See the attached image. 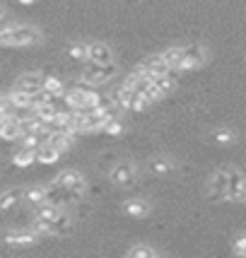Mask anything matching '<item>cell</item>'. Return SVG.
<instances>
[{
  "label": "cell",
  "instance_id": "26",
  "mask_svg": "<svg viewBox=\"0 0 246 258\" xmlns=\"http://www.w3.org/2000/svg\"><path fill=\"white\" fill-rule=\"evenodd\" d=\"M234 253L239 258L246 253V234H236V239H234Z\"/></svg>",
  "mask_w": 246,
  "mask_h": 258
},
{
  "label": "cell",
  "instance_id": "27",
  "mask_svg": "<svg viewBox=\"0 0 246 258\" xmlns=\"http://www.w3.org/2000/svg\"><path fill=\"white\" fill-rule=\"evenodd\" d=\"M0 20H5V10L3 8H0Z\"/></svg>",
  "mask_w": 246,
  "mask_h": 258
},
{
  "label": "cell",
  "instance_id": "19",
  "mask_svg": "<svg viewBox=\"0 0 246 258\" xmlns=\"http://www.w3.org/2000/svg\"><path fill=\"white\" fill-rule=\"evenodd\" d=\"M162 60L167 63L171 70H179V63H181V46H169L164 53H159Z\"/></svg>",
  "mask_w": 246,
  "mask_h": 258
},
{
  "label": "cell",
  "instance_id": "3",
  "mask_svg": "<svg viewBox=\"0 0 246 258\" xmlns=\"http://www.w3.org/2000/svg\"><path fill=\"white\" fill-rule=\"evenodd\" d=\"M53 181H56L60 188H66V191L70 193L73 203H80V201H82V196H85V191H87L85 176H82L80 171H73V169H63V171H60Z\"/></svg>",
  "mask_w": 246,
  "mask_h": 258
},
{
  "label": "cell",
  "instance_id": "14",
  "mask_svg": "<svg viewBox=\"0 0 246 258\" xmlns=\"http://www.w3.org/2000/svg\"><path fill=\"white\" fill-rule=\"evenodd\" d=\"M34 157H36V162H41V164H53V162L60 157V152H58L53 145H48V143H41V145L34 150Z\"/></svg>",
  "mask_w": 246,
  "mask_h": 258
},
{
  "label": "cell",
  "instance_id": "28",
  "mask_svg": "<svg viewBox=\"0 0 246 258\" xmlns=\"http://www.w3.org/2000/svg\"><path fill=\"white\" fill-rule=\"evenodd\" d=\"M20 3H22V5H29V3H34V0H20Z\"/></svg>",
  "mask_w": 246,
  "mask_h": 258
},
{
  "label": "cell",
  "instance_id": "1",
  "mask_svg": "<svg viewBox=\"0 0 246 258\" xmlns=\"http://www.w3.org/2000/svg\"><path fill=\"white\" fill-rule=\"evenodd\" d=\"M41 41V32L29 24H8L0 29V46H29Z\"/></svg>",
  "mask_w": 246,
  "mask_h": 258
},
{
  "label": "cell",
  "instance_id": "6",
  "mask_svg": "<svg viewBox=\"0 0 246 258\" xmlns=\"http://www.w3.org/2000/svg\"><path fill=\"white\" fill-rule=\"evenodd\" d=\"M138 70L145 75V78H150V80H155V78H162V75H167L171 68L162 60V56L159 53H155V56H147V58H143L140 60V66H138Z\"/></svg>",
  "mask_w": 246,
  "mask_h": 258
},
{
  "label": "cell",
  "instance_id": "13",
  "mask_svg": "<svg viewBox=\"0 0 246 258\" xmlns=\"http://www.w3.org/2000/svg\"><path fill=\"white\" fill-rule=\"evenodd\" d=\"M73 143H75V135L68 133V131H60V133H51V138H48V145H53L63 155V152H68L70 147H73Z\"/></svg>",
  "mask_w": 246,
  "mask_h": 258
},
{
  "label": "cell",
  "instance_id": "10",
  "mask_svg": "<svg viewBox=\"0 0 246 258\" xmlns=\"http://www.w3.org/2000/svg\"><path fill=\"white\" fill-rule=\"evenodd\" d=\"M41 80H44V75H41V73H24V75H20V78H17V82H15V90L24 92V94H32V92L41 90Z\"/></svg>",
  "mask_w": 246,
  "mask_h": 258
},
{
  "label": "cell",
  "instance_id": "22",
  "mask_svg": "<svg viewBox=\"0 0 246 258\" xmlns=\"http://www.w3.org/2000/svg\"><path fill=\"white\" fill-rule=\"evenodd\" d=\"M68 56L75 58V60H87V44H82V41L70 44L68 46Z\"/></svg>",
  "mask_w": 246,
  "mask_h": 258
},
{
  "label": "cell",
  "instance_id": "7",
  "mask_svg": "<svg viewBox=\"0 0 246 258\" xmlns=\"http://www.w3.org/2000/svg\"><path fill=\"white\" fill-rule=\"evenodd\" d=\"M111 181L116 186H131L135 181V167L131 162H116L111 169Z\"/></svg>",
  "mask_w": 246,
  "mask_h": 258
},
{
  "label": "cell",
  "instance_id": "5",
  "mask_svg": "<svg viewBox=\"0 0 246 258\" xmlns=\"http://www.w3.org/2000/svg\"><path fill=\"white\" fill-rule=\"evenodd\" d=\"M205 63V51L201 46H186L181 48V63H179V70L181 73H189V70H196Z\"/></svg>",
  "mask_w": 246,
  "mask_h": 258
},
{
  "label": "cell",
  "instance_id": "16",
  "mask_svg": "<svg viewBox=\"0 0 246 258\" xmlns=\"http://www.w3.org/2000/svg\"><path fill=\"white\" fill-rule=\"evenodd\" d=\"M123 213L131 215V217H145L150 213V205L140 198H133V201H126L123 203Z\"/></svg>",
  "mask_w": 246,
  "mask_h": 258
},
{
  "label": "cell",
  "instance_id": "23",
  "mask_svg": "<svg viewBox=\"0 0 246 258\" xmlns=\"http://www.w3.org/2000/svg\"><path fill=\"white\" fill-rule=\"evenodd\" d=\"M22 201L32 203V205H36V203L44 201V186H36V188H27L22 196Z\"/></svg>",
  "mask_w": 246,
  "mask_h": 258
},
{
  "label": "cell",
  "instance_id": "9",
  "mask_svg": "<svg viewBox=\"0 0 246 258\" xmlns=\"http://www.w3.org/2000/svg\"><path fill=\"white\" fill-rule=\"evenodd\" d=\"M87 60H92V63H113L111 46L101 44V41L87 44Z\"/></svg>",
  "mask_w": 246,
  "mask_h": 258
},
{
  "label": "cell",
  "instance_id": "20",
  "mask_svg": "<svg viewBox=\"0 0 246 258\" xmlns=\"http://www.w3.org/2000/svg\"><path fill=\"white\" fill-rule=\"evenodd\" d=\"M128 256H131V258H157V256H159V251H157V248H152V246L140 244V246L128 248Z\"/></svg>",
  "mask_w": 246,
  "mask_h": 258
},
{
  "label": "cell",
  "instance_id": "2",
  "mask_svg": "<svg viewBox=\"0 0 246 258\" xmlns=\"http://www.w3.org/2000/svg\"><path fill=\"white\" fill-rule=\"evenodd\" d=\"M32 229L39 236H60V234H68V232L73 229V217H70V215H66L63 210H60L56 217H51V220L34 217Z\"/></svg>",
  "mask_w": 246,
  "mask_h": 258
},
{
  "label": "cell",
  "instance_id": "15",
  "mask_svg": "<svg viewBox=\"0 0 246 258\" xmlns=\"http://www.w3.org/2000/svg\"><path fill=\"white\" fill-rule=\"evenodd\" d=\"M24 191L22 188H10V191L0 193V213H5V210H12L17 203L22 201Z\"/></svg>",
  "mask_w": 246,
  "mask_h": 258
},
{
  "label": "cell",
  "instance_id": "8",
  "mask_svg": "<svg viewBox=\"0 0 246 258\" xmlns=\"http://www.w3.org/2000/svg\"><path fill=\"white\" fill-rule=\"evenodd\" d=\"M36 241H39V234L34 229H17V232L5 234V244H10V246H32Z\"/></svg>",
  "mask_w": 246,
  "mask_h": 258
},
{
  "label": "cell",
  "instance_id": "18",
  "mask_svg": "<svg viewBox=\"0 0 246 258\" xmlns=\"http://www.w3.org/2000/svg\"><path fill=\"white\" fill-rule=\"evenodd\" d=\"M41 90H44L46 94H51V97H60V94H63V90H66V85H63V80H60V78L44 75V80H41Z\"/></svg>",
  "mask_w": 246,
  "mask_h": 258
},
{
  "label": "cell",
  "instance_id": "21",
  "mask_svg": "<svg viewBox=\"0 0 246 258\" xmlns=\"http://www.w3.org/2000/svg\"><path fill=\"white\" fill-rule=\"evenodd\" d=\"M150 169H152L155 174H169V171L174 169V162L169 157H155L150 162Z\"/></svg>",
  "mask_w": 246,
  "mask_h": 258
},
{
  "label": "cell",
  "instance_id": "24",
  "mask_svg": "<svg viewBox=\"0 0 246 258\" xmlns=\"http://www.w3.org/2000/svg\"><path fill=\"white\" fill-rule=\"evenodd\" d=\"M101 131L106 135H121L126 128H123V123H121V118H109L106 123L101 125Z\"/></svg>",
  "mask_w": 246,
  "mask_h": 258
},
{
  "label": "cell",
  "instance_id": "4",
  "mask_svg": "<svg viewBox=\"0 0 246 258\" xmlns=\"http://www.w3.org/2000/svg\"><path fill=\"white\" fill-rule=\"evenodd\" d=\"M116 75V66L113 63H92L80 73V82L90 85V87H97V85H104L106 80H111Z\"/></svg>",
  "mask_w": 246,
  "mask_h": 258
},
{
  "label": "cell",
  "instance_id": "11",
  "mask_svg": "<svg viewBox=\"0 0 246 258\" xmlns=\"http://www.w3.org/2000/svg\"><path fill=\"white\" fill-rule=\"evenodd\" d=\"M0 138L8 140V143H17L20 140V121L15 116L0 118Z\"/></svg>",
  "mask_w": 246,
  "mask_h": 258
},
{
  "label": "cell",
  "instance_id": "17",
  "mask_svg": "<svg viewBox=\"0 0 246 258\" xmlns=\"http://www.w3.org/2000/svg\"><path fill=\"white\" fill-rule=\"evenodd\" d=\"M34 162H36V157H34V150H32V147H22V145H20V150L12 155V164H15V167H20V169L32 167Z\"/></svg>",
  "mask_w": 246,
  "mask_h": 258
},
{
  "label": "cell",
  "instance_id": "12",
  "mask_svg": "<svg viewBox=\"0 0 246 258\" xmlns=\"http://www.w3.org/2000/svg\"><path fill=\"white\" fill-rule=\"evenodd\" d=\"M227 186H229V174H227V169H220L213 179H210L208 191H210V196H215V198H222V193L227 191Z\"/></svg>",
  "mask_w": 246,
  "mask_h": 258
},
{
  "label": "cell",
  "instance_id": "25",
  "mask_svg": "<svg viewBox=\"0 0 246 258\" xmlns=\"http://www.w3.org/2000/svg\"><path fill=\"white\" fill-rule=\"evenodd\" d=\"M215 143L217 145H232L234 143V133L232 131H220V133H215Z\"/></svg>",
  "mask_w": 246,
  "mask_h": 258
}]
</instances>
